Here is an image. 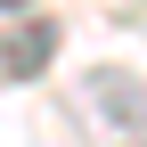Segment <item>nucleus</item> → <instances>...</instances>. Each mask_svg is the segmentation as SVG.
I'll list each match as a JSON object with an SVG mask.
<instances>
[{"label":"nucleus","mask_w":147,"mask_h":147,"mask_svg":"<svg viewBox=\"0 0 147 147\" xmlns=\"http://www.w3.org/2000/svg\"><path fill=\"white\" fill-rule=\"evenodd\" d=\"M90 115H98V123H139V131H147V98H139V82H131V74H90Z\"/></svg>","instance_id":"nucleus-2"},{"label":"nucleus","mask_w":147,"mask_h":147,"mask_svg":"<svg viewBox=\"0 0 147 147\" xmlns=\"http://www.w3.org/2000/svg\"><path fill=\"white\" fill-rule=\"evenodd\" d=\"M57 57V25L49 16H25V25L0 33V82H33V74H49Z\"/></svg>","instance_id":"nucleus-1"}]
</instances>
